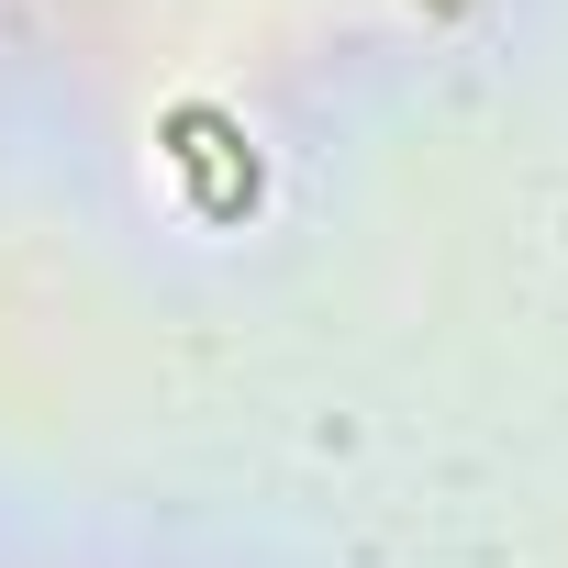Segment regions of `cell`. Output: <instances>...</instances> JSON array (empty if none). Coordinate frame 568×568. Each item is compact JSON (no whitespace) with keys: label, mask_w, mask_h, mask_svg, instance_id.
Instances as JSON below:
<instances>
[{"label":"cell","mask_w":568,"mask_h":568,"mask_svg":"<svg viewBox=\"0 0 568 568\" xmlns=\"http://www.w3.org/2000/svg\"><path fill=\"white\" fill-rule=\"evenodd\" d=\"M457 12H468V0H457Z\"/></svg>","instance_id":"cell-2"},{"label":"cell","mask_w":568,"mask_h":568,"mask_svg":"<svg viewBox=\"0 0 568 568\" xmlns=\"http://www.w3.org/2000/svg\"><path fill=\"white\" fill-rule=\"evenodd\" d=\"M424 12H457V0H424Z\"/></svg>","instance_id":"cell-1"}]
</instances>
